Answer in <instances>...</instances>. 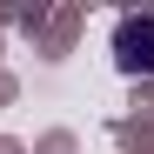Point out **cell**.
<instances>
[{"mask_svg":"<svg viewBox=\"0 0 154 154\" xmlns=\"http://www.w3.org/2000/svg\"><path fill=\"white\" fill-rule=\"evenodd\" d=\"M114 67L121 74H154V14L114 20Z\"/></svg>","mask_w":154,"mask_h":154,"instance_id":"cell-1","label":"cell"}]
</instances>
